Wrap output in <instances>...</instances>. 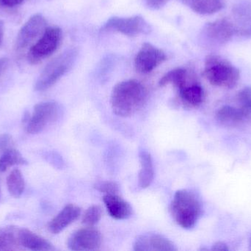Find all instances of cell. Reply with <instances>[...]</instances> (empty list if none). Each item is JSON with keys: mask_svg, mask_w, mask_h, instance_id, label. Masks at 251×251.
I'll use <instances>...</instances> for the list:
<instances>
[{"mask_svg": "<svg viewBox=\"0 0 251 251\" xmlns=\"http://www.w3.org/2000/svg\"><path fill=\"white\" fill-rule=\"evenodd\" d=\"M147 100L148 91L145 85L136 80H128L115 85L110 104L116 115L128 117L141 110Z\"/></svg>", "mask_w": 251, "mask_h": 251, "instance_id": "obj_1", "label": "cell"}, {"mask_svg": "<svg viewBox=\"0 0 251 251\" xmlns=\"http://www.w3.org/2000/svg\"><path fill=\"white\" fill-rule=\"evenodd\" d=\"M171 212L175 222L184 229L194 228L203 213L199 196L192 190H178L171 204Z\"/></svg>", "mask_w": 251, "mask_h": 251, "instance_id": "obj_2", "label": "cell"}, {"mask_svg": "<svg viewBox=\"0 0 251 251\" xmlns=\"http://www.w3.org/2000/svg\"><path fill=\"white\" fill-rule=\"evenodd\" d=\"M203 75L215 86L233 88L238 84L240 72L229 60L212 54L205 59Z\"/></svg>", "mask_w": 251, "mask_h": 251, "instance_id": "obj_3", "label": "cell"}, {"mask_svg": "<svg viewBox=\"0 0 251 251\" xmlns=\"http://www.w3.org/2000/svg\"><path fill=\"white\" fill-rule=\"evenodd\" d=\"M76 57V50L70 49L51 60L43 69L37 79L35 84V91H44L53 86L73 67Z\"/></svg>", "mask_w": 251, "mask_h": 251, "instance_id": "obj_4", "label": "cell"}, {"mask_svg": "<svg viewBox=\"0 0 251 251\" xmlns=\"http://www.w3.org/2000/svg\"><path fill=\"white\" fill-rule=\"evenodd\" d=\"M63 32L57 27L47 28L45 32L32 44L27 54V60L31 64H38L51 56L61 44Z\"/></svg>", "mask_w": 251, "mask_h": 251, "instance_id": "obj_5", "label": "cell"}, {"mask_svg": "<svg viewBox=\"0 0 251 251\" xmlns=\"http://www.w3.org/2000/svg\"><path fill=\"white\" fill-rule=\"evenodd\" d=\"M61 113V108L54 101L38 103L26 122V131L29 134L42 132L46 128L57 120Z\"/></svg>", "mask_w": 251, "mask_h": 251, "instance_id": "obj_6", "label": "cell"}, {"mask_svg": "<svg viewBox=\"0 0 251 251\" xmlns=\"http://www.w3.org/2000/svg\"><path fill=\"white\" fill-rule=\"evenodd\" d=\"M101 32H119L128 37L149 34L151 31L149 24L141 16L128 18L112 17L101 27Z\"/></svg>", "mask_w": 251, "mask_h": 251, "instance_id": "obj_7", "label": "cell"}, {"mask_svg": "<svg viewBox=\"0 0 251 251\" xmlns=\"http://www.w3.org/2000/svg\"><path fill=\"white\" fill-rule=\"evenodd\" d=\"M235 34L232 21L224 18L206 24L202 29L201 38L207 45L218 47L231 41Z\"/></svg>", "mask_w": 251, "mask_h": 251, "instance_id": "obj_8", "label": "cell"}, {"mask_svg": "<svg viewBox=\"0 0 251 251\" xmlns=\"http://www.w3.org/2000/svg\"><path fill=\"white\" fill-rule=\"evenodd\" d=\"M47 28L45 17L40 13L31 16L22 27L16 38L15 47L18 51L26 50L43 35Z\"/></svg>", "mask_w": 251, "mask_h": 251, "instance_id": "obj_9", "label": "cell"}, {"mask_svg": "<svg viewBox=\"0 0 251 251\" xmlns=\"http://www.w3.org/2000/svg\"><path fill=\"white\" fill-rule=\"evenodd\" d=\"M166 59V55L162 50L150 43H145L136 55L134 67L139 73L149 74Z\"/></svg>", "mask_w": 251, "mask_h": 251, "instance_id": "obj_10", "label": "cell"}, {"mask_svg": "<svg viewBox=\"0 0 251 251\" xmlns=\"http://www.w3.org/2000/svg\"><path fill=\"white\" fill-rule=\"evenodd\" d=\"M101 243V232L94 227L87 226L77 230L71 235L68 240V247L72 251H97L100 249Z\"/></svg>", "mask_w": 251, "mask_h": 251, "instance_id": "obj_11", "label": "cell"}, {"mask_svg": "<svg viewBox=\"0 0 251 251\" xmlns=\"http://www.w3.org/2000/svg\"><path fill=\"white\" fill-rule=\"evenodd\" d=\"M136 251H176V248L166 237L157 234H143L136 239L134 243Z\"/></svg>", "mask_w": 251, "mask_h": 251, "instance_id": "obj_12", "label": "cell"}, {"mask_svg": "<svg viewBox=\"0 0 251 251\" xmlns=\"http://www.w3.org/2000/svg\"><path fill=\"white\" fill-rule=\"evenodd\" d=\"M81 215V209L75 204H69L65 206L49 223L48 228L50 232L57 234L66 229L73 223Z\"/></svg>", "mask_w": 251, "mask_h": 251, "instance_id": "obj_13", "label": "cell"}, {"mask_svg": "<svg viewBox=\"0 0 251 251\" xmlns=\"http://www.w3.org/2000/svg\"><path fill=\"white\" fill-rule=\"evenodd\" d=\"M178 94L180 102L189 108L199 107L203 103L205 98L203 87L197 78L179 88Z\"/></svg>", "mask_w": 251, "mask_h": 251, "instance_id": "obj_14", "label": "cell"}, {"mask_svg": "<svg viewBox=\"0 0 251 251\" xmlns=\"http://www.w3.org/2000/svg\"><path fill=\"white\" fill-rule=\"evenodd\" d=\"M233 24L236 34L244 36L251 35V4L241 2L233 8Z\"/></svg>", "mask_w": 251, "mask_h": 251, "instance_id": "obj_15", "label": "cell"}, {"mask_svg": "<svg viewBox=\"0 0 251 251\" xmlns=\"http://www.w3.org/2000/svg\"><path fill=\"white\" fill-rule=\"evenodd\" d=\"M103 201L107 212L116 220H126L132 215V208L118 194L104 195Z\"/></svg>", "mask_w": 251, "mask_h": 251, "instance_id": "obj_16", "label": "cell"}, {"mask_svg": "<svg viewBox=\"0 0 251 251\" xmlns=\"http://www.w3.org/2000/svg\"><path fill=\"white\" fill-rule=\"evenodd\" d=\"M19 244L31 251H50L55 250L52 245L44 237L35 234L26 228L18 229Z\"/></svg>", "mask_w": 251, "mask_h": 251, "instance_id": "obj_17", "label": "cell"}, {"mask_svg": "<svg viewBox=\"0 0 251 251\" xmlns=\"http://www.w3.org/2000/svg\"><path fill=\"white\" fill-rule=\"evenodd\" d=\"M217 120L223 125L235 127L249 121L251 118L239 107L224 106L216 113Z\"/></svg>", "mask_w": 251, "mask_h": 251, "instance_id": "obj_18", "label": "cell"}, {"mask_svg": "<svg viewBox=\"0 0 251 251\" xmlns=\"http://www.w3.org/2000/svg\"><path fill=\"white\" fill-rule=\"evenodd\" d=\"M197 77L193 71L186 68H176L165 74L159 81V85L164 87L165 85H173L177 90L182 88Z\"/></svg>", "mask_w": 251, "mask_h": 251, "instance_id": "obj_19", "label": "cell"}, {"mask_svg": "<svg viewBox=\"0 0 251 251\" xmlns=\"http://www.w3.org/2000/svg\"><path fill=\"white\" fill-rule=\"evenodd\" d=\"M140 169L138 174L139 187L146 189L153 182L154 177L153 160L151 156L146 150H141L139 153Z\"/></svg>", "mask_w": 251, "mask_h": 251, "instance_id": "obj_20", "label": "cell"}, {"mask_svg": "<svg viewBox=\"0 0 251 251\" xmlns=\"http://www.w3.org/2000/svg\"><path fill=\"white\" fill-rule=\"evenodd\" d=\"M192 10L202 15L217 13L225 6L224 0H178Z\"/></svg>", "mask_w": 251, "mask_h": 251, "instance_id": "obj_21", "label": "cell"}, {"mask_svg": "<svg viewBox=\"0 0 251 251\" xmlns=\"http://www.w3.org/2000/svg\"><path fill=\"white\" fill-rule=\"evenodd\" d=\"M18 229L13 226L0 228V251H15L19 249Z\"/></svg>", "mask_w": 251, "mask_h": 251, "instance_id": "obj_22", "label": "cell"}, {"mask_svg": "<svg viewBox=\"0 0 251 251\" xmlns=\"http://www.w3.org/2000/svg\"><path fill=\"white\" fill-rule=\"evenodd\" d=\"M27 165V161L16 149H8L2 152L0 157V172H4L15 165Z\"/></svg>", "mask_w": 251, "mask_h": 251, "instance_id": "obj_23", "label": "cell"}, {"mask_svg": "<svg viewBox=\"0 0 251 251\" xmlns=\"http://www.w3.org/2000/svg\"><path fill=\"white\" fill-rule=\"evenodd\" d=\"M7 187L9 193L13 197L19 198L25 190V181L22 172L15 169L9 174L7 178Z\"/></svg>", "mask_w": 251, "mask_h": 251, "instance_id": "obj_24", "label": "cell"}, {"mask_svg": "<svg viewBox=\"0 0 251 251\" xmlns=\"http://www.w3.org/2000/svg\"><path fill=\"white\" fill-rule=\"evenodd\" d=\"M102 217V209L100 206L93 205L90 206L82 217V223L88 227L97 225Z\"/></svg>", "mask_w": 251, "mask_h": 251, "instance_id": "obj_25", "label": "cell"}, {"mask_svg": "<svg viewBox=\"0 0 251 251\" xmlns=\"http://www.w3.org/2000/svg\"><path fill=\"white\" fill-rule=\"evenodd\" d=\"M238 107L251 118V87H245L237 94Z\"/></svg>", "mask_w": 251, "mask_h": 251, "instance_id": "obj_26", "label": "cell"}, {"mask_svg": "<svg viewBox=\"0 0 251 251\" xmlns=\"http://www.w3.org/2000/svg\"><path fill=\"white\" fill-rule=\"evenodd\" d=\"M95 188L104 195L118 194L119 191V185L113 181L98 182L96 184Z\"/></svg>", "mask_w": 251, "mask_h": 251, "instance_id": "obj_27", "label": "cell"}, {"mask_svg": "<svg viewBox=\"0 0 251 251\" xmlns=\"http://www.w3.org/2000/svg\"><path fill=\"white\" fill-rule=\"evenodd\" d=\"M13 141L9 134L0 135V151L4 152L13 147Z\"/></svg>", "mask_w": 251, "mask_h": 251, "instance_id": "obj_28", "label": "cell"}, {"mask_svg": "<svg viewBox=\"0 0 251 251\" xmlns=\"http://www.w3.org/2000/svg\"><path fill=\"white\" fill-rule=\"evenodd\" d=\"M169 0H145L146 6L151 10H159L162 8Z\"/></svg>", "mask_w": 251, "mask_h": 251, "instance_id": "obj_29", "label": "cell"}, {"mask_svg": "<svg viewBox=\"0 0 251 251\" xmlns=\"http://www.w3.org/2000/svg\"><path fill=\"white\" fill-rule=\"evenodd\" d=\"M25 0H0V6L4 7H14L20 5Z\"/></svg>", "mask_w": 251, "mask_h": 251, "instance_id": "obj_30", "label": "cell"}, {"mask_svg": "<svg viewBox=\"0 0 251 251\" xmlns=\"http://www.w3.org/2000/svg\"><path fill=\"white\" fill-rule=\"evenodd\" d=\"M212 251H229V248L226 244L225 243L223 242H218V243H215L212 246Z\"/></svg>", "mask_w": 251, "mask_h": 251, "instance_id": "obj_31", "label": "cell"}, {"mask_svg": "<svg viewBox=\"0 0 251 251\" xmlns=\"http://www.w3.org/2000/svg\"><path fill=\"white\" fill-rule=\"evenodd\" d=\"M7 66V60L6 58H1L0 57V76L4 73L6 68Z\"/></svg>", "mask_w": 251, "mask_h": 251, "instance_id": "obj_32", "label": "cell"}, {"mask_svg": "<svg viewBox=\"0 0 251 251\" xmlns=\"http://www.w3.org/2000/svg\"><path fill=\"white\" fill-rule=\"evenodd\" d=\"M4 24L3 21L0 20V46L3 42V38H4Z\"/></svg>", "mask_w": 251, "mask_h": 251, "instance_id": "obj_33", "label": "cell"}, {"mask_svg": "<svg viewBox=\"0 0 251 251\" xmlns=\"http://www.w3.org/2000/svg\"><path fill=\"white\" fill-rule=\"evenodd\" d=\"M249 250L251 251V235L250 238H249Z\"/></svg>", "mask_w": 251, "mask_h": 251, "instance_id": "obj_34", "label": "cell"}]
</instances>
